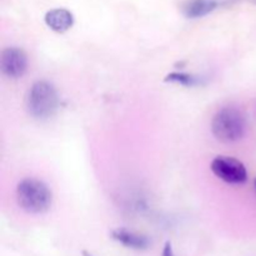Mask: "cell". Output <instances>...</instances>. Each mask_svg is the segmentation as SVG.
Wrapping results in <instances>:
<instances>
[{
  "label": "cell",
  "mask_w": 256,
  "mask_h": 256,
  "mask_svg": "<svg viewBox=\"0 0 256 256\" xmlns=\"http://www.w3.org/2000/svg\"><path fill=\"white\" fill-rule=\"evenodd\" d=\"M246 129L244 114L236 108H222L214 115L212 132L219 142H235L242 139Z\"/></svg>",
  "instance_id": "cell-3"
},
{
  "label": "cell",
  "mask_w": 256,
  "mask_h": 256,
  "mask_svg": "<svg viewBox=\"0 0 256 256\" xmlns=\"http://www.w3.org/2000/svg\"><path fill=\"white\" fill-rule=\"evenodd\" d=\"M60 100L54 85L45 80L34 82L28 92V112L32 118L39 120L50 119L56 114Z\"/></svg>",
  "instance_id": "cell-2"
},
{
  "label": "cell",
  "mask_w": 256,
  "mask_h": 256,
  "mask_svg": "<svg viewBox=\"0 0 256 256\" xmlns=\"http://www.w3.org/2000/svg\"><path fill=\"white\" fill-rule=\"evenodd\" d=\"M45 24L55 32H65L74 24V16L72 12L62 8L52 9L45 14Z\"/></svg>",
  "instance_id": "cell-7"
},
{
  "label": "cell",
  "mask_w": 256,
  "mask_h": 256,
  "mask_svg": "<svg viewBox=\"0 0 256 256\" xmlns=\"http://www.w3.org/2000/svg\"><path fill=\"white\" fill-rule=\"evenodd\" d=\"M218 5L216 0H188L182 6V14L189 19H198L214 12Z\"/></svg>",
  "instance_id": "cell-8"
},
{
  "label": "cell",
  "mask_w": 256,
  "mask_h": 256,
  "mask_svg": "<svg viewBox=\"0 0 256 256\" xmlns=\"http://www.w3.org/2000/svg\"><path fill=\"white\" fill-rule=\"evenodd\" d=\"M162 256H175L174 250H172V242H165L164 248H162Z\"/></svg>",
  "instance_id": "cell-10"
},
{
  "label": "cell",
  "mask_w": 256,
  "mask_h": 256,
  "mask_svg": "<svg viewBox=\"0 0 256 256\" xmlns=\"http://www.w3.org/2000/svg\"><path fill=\"white\" fill-rule=\"evenodd\" d=\"M0 68L2 74L10 79H19L26 72L28 56L20 48H6L0 56Z\"/></svg>",
  "instance_id": "cell-5"
},
{
  "label": "cell",
  "mask_w": 256,
  "mask_h": 256,
  "mask_svg": "<svg viewBox=\"0 0 256 256\" xmlns=\"http://www.w3.org/2000/svg\"><path fill=\"white\" fill-rule=\"evenodd\" d=\"M84 256H90V255L88 254V252H84Z\"/></svg>",
  "instance_id": "cell-11"
},
{
  "label": "cell",
  "mask_w": 256,
  "mask_h": 256,
  "mask_svg": "<svg viewBox=\"0 0 256 256\" xmlns=\"http://www.w3.org/2000/svg\"><path fill=\"white\" fill-rule=\"evenodd\" d=\"M212 172L228 184H244L248 180V172L245 165L240 160L232 156L219 155L212 162Z\"/></svg>",
  "instance_id": "cell-4"
},
{
  "label": "cell",
  "mask_w": 256,
  "mask_h": 256,
  "mask_svg": "<svg viewBox=\"0 0 256 256\" xmlns=\"http://www.w3.org/2000/svg\"><path fill=\"white\" fill-rule=\"evenodd\" d=\"M166 82H175V84H180L182 86H198V85L202 84V79L196 75L188 74V72H170L166 78H165Z\"/></svg>",
  "instance_id": "cell-9"
},
{
  "label": "cell",
  "mask_w": 256,
  "mask_h": 256,
  "mask_svg": "<svg viewBox=\"0 0 256 256\" xmlns=\"http://www.w3.org/2000/svg\"><path fill=\"white\" fill-rule=\"evenodd\" d=\"M16 198L20 208L30 214L46 212L52 202L50 188L44 182L34 178H28L18 184Z\"/></svg>",
  "instance_id": "cell-1"
},
{
  "label": "cell",
  "mask_w": 256,
  "mask_h": 256,
  "mask_svg": "<svg viewBox=\"0 0 256 256\" xmlns=\"http://www.w3.org/2000/svg\"><path fill=\"white\" fill-rule=\"evenodd\" d=\"M254 185H255V190H256V179H255V182H254Z\"/></svg>",
  "instance_id": "cell-12"
},
{
  "label": "cell",
  "mask_w": 256,
  "mask_h": 256,
  "mask_svg": "<svg viewBox=\"0 0 256 256\" xmlns=\"http://www.w3.org/2000/svg\"><path fill=\"white\" fill-rule=\"evenodd\" d=\"M112 239L122 244V246L129 248V249L138 250V252H142V250L149 249L152 242L145 235L139 234V232H132L125 228H119L112 232Z\"/></svg>",
  "instance_id": "cell-6"
}]
</instances>
